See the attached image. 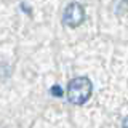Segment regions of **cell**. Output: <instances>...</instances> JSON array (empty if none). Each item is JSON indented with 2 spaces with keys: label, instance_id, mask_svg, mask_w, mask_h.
I'll list each match as a JSON object with an SVG mask.
<instances>
[{
  "label": "cell",
  "instance_id": "5",
  "mask_svg": "<svg viewBox=\"0 0 128 128\" xmlns=\"http://www.w3.org/2000/svg\"><path fill=\"white\" fill-rule=\"evenodd\" d=\"M125 2H128V0H125Z\"/></svg>",
  "mask_w": 128,
  "mask_h": 128
},
{
  "label": "cell",
  "instance_id": "4",
  "mask_svg": "<svg viewBox=\"0 0 128 128\" xmlns=\"http://www.w3.org/2000/svg\"><path fill=\"white\" fill-rule=\"evenodd\" d=\"M122 128H128V117L123 118V122H122Z\"/></svg>",
  "mask_w": 128,
  "mask_h": 128
},
{
  "label": "cell",
  "instance_id": "2",
  "mask_svg": "<svg viewBox=\"0 0 128 128\" xmlns=\"http://www.w3.org/2000/svg\"><path fill=\"white\" fill-rule=\"evenodd\" d=\"M83 21H85V8L77 2L69 3L62 14V24L67 27H77Z\"/></svg>",
  "mask_w": 128,
  "mask_h": 128
},
{
  "label": "cell",
  "instance_id": "3",
  "mask_svg": "<svg viewBox=\"0 0 128 128\" xmlns=\"http://www.w3.org/2000/svg\"><path fill=\"white\" fill-rule=\"evenodd\" d=\"M51 94H53V96H62V90H61V86H59V85L53 86V88H51Z\"/></svg>",
  "mask_w": 128,
  "mask_h": 128
},
{
  "label": "cell",
  "instance_id": "1",
  "mask_svg": "<svg viewBox=\"0 0 128 128\" xmlns=\"http://www.w3.org/2000/svg\"><path fill=\"white\" fill-rule=\"evenodd\" d=\"M93 93V83L88 77H77L67 85V101L74 106H82Z\"/></svg>",
  "mask_w": 128,
  "mask_h": 128
}]
</instances>
